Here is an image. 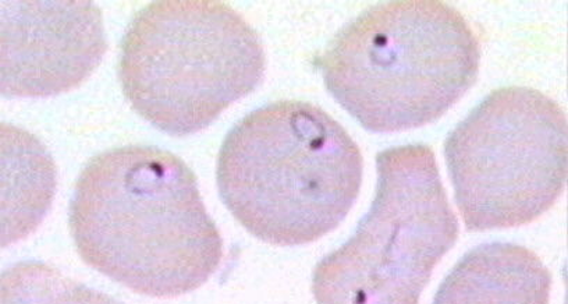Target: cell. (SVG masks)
Wrapping results in <instances>:
<instances>
[{
	"label": "cell",
	"mask_w": 568,
	"mask_h": 304,
	"mask_svg": "<svg viewBox=\"0 0 568 304\" xmlns=\"http://www.w3.org/2000/svg\"><path fill=\"white\" fill-rule=\"evenodd\" d=\"M27 133H24L26 144ZM2 246L30 235L41 224L57 189V168L45 146L29 134L23 150L2 139Z\"/></svg>",
	"instance_id": "cell-9"
},
{
	"label": "cell",
	"mask_w": 568,
	"mask_h": 304,
	"mask_svg": "<svg viewBox=\"0 0 568 304\" xmlns=\"http://www.w3.org/2000/svg\"><path fill=\"white\" fill-rule=\"evenodd\" d=\"M480 57L478 37L457 9L402 0L349 21L314 67L364 129L396 133L446 115L477 81Z\"/></svg>",
	"instance_id": "cell-3"
},
{
	"label": "cell",
	"mask_w": 568,
	"mask_h": 304,
	"mask_svg": "<svg viewBox=\"0 0 568 304\" xmlns=\"http://www.w3.org/2000/svg\"><path fill=\"white\" fill-rule=\"evenodd\" d=\"M265 70L258 32L231 4L162 0L131 20L119 79L142 119L173 138H187L258 89Z\"/></svg>",
	"instance_id": "cell-4"
},
{
	"label": "cell",
	"mask_w": 568,
	"mask_h": 304,
	"mask_svg": "<svg viewBox=\"0 0 568 304\" xmlns=\"http://www.w3.org/2000/svg\"><path fill=\"white\" fill-rule=\"evenodd\" d=\"M551 274L532 250L491 242L469 250L433 304H549Z\"/></svg>",
	"instance_id": "cell-8"
},
{
	"label": "cell",
	"mask_w": 568,
	"mask_h": 304,
	"mask_svg": "<svg viewBox=\"0 0 568 304\" xmlns=\"http://www.w3.org/2000/svg\"><path fill=\"white\" fill-rule=\"evenodd\" d=\"M445 160L468 231L531 224L565 192L566 112L528 87L491 91L447 135Z\"/></svg>",
	"instance_id": "cell-6"
},
{
	"label": "cell",
	"mask_w": 568,
	"mask_h": 304,
	"mask_svg": "<svg viewBox=\"0 0 568 304\" xmlns=\"http://www.w3.org/2000/svg\"><path fill=\"white\" fill-rule=\"evenodd\" d=\"M0 91L48 98L79 89L105 57L101 9L92 2H2Z\"/></svg>",
	"instance_id": "cell-7"
},
{
	"label": "cell",
	"mask_w": 568,
	"mask_h": 304,
	"mask_svg": "<svg viewBox=\"0 0 568 304\" xmlns=\"http://www.w3.org/2000/svg\"><path fill=\"white\" fill-rule=\"evenodd\" d=\"M0 304H123L42 262L10 265L0 278Z\"/></svg>",
	"instance_id": "cell-10"
},
{
	"label": "cell",
	"mask_w": 568,
	"mask_h": 304,
	"mask_svg": "<svg viewBox=\"0 0 568 304\" xmlns=\"http://www.w3.org/2000/svg\"><path fill=\"white\" fill-rule=\"evenodd\" d=\"M69 225L84 263L139 295L194 292L223 259V239L194 172L158 146L94 156L75 182Z\"/></svg>",
	"instance_id": "cell-1"
},
{
	"label": "cell",
	"mask_w": 568,
	"mask_h": 304,
	"mask_svg": "<svg viewBox=\"0 0 568 304\" xmlns=\"http://www.w3.org/2000/svg\"><path fill=\"white\" fill-rule=\"evenodd\" d=\"M357 143L322 108L277 101L234 124L217 156L226 209L272 246H303L335 231L359 195Z\"/></svg>",
	"instance_id": "cell-2"
},
{
	"label": "cell",
	"mask_w": 568,
	"mask_h": 304,
	"mask_svg": "<svg viewBox=\"0 0 568 304\" xmlns=\"http://www.w3.org/2000/svg\"><path fill=\"white\" fill-rule=\"evenodd\" d=\"M373 205L342 247L313 274L316 304H419L460 225L425 144L392 146L376 156Z\"/></svg>",
	"instance_id": "cell-5"
}]
</instances>
